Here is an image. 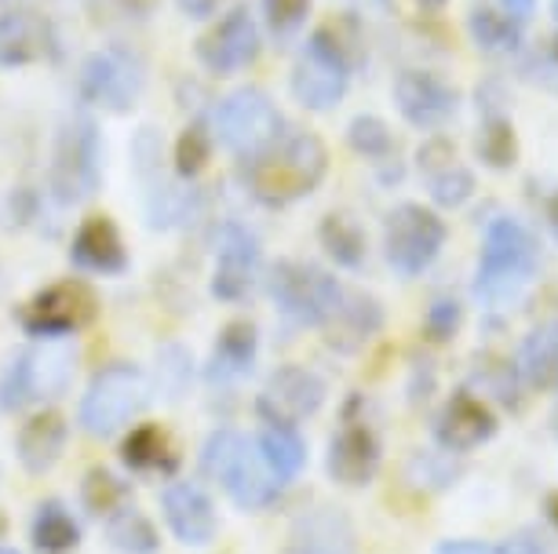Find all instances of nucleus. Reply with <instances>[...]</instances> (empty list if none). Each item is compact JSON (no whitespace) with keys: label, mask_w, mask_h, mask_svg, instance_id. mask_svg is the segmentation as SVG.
I'll return each mask as SVG.
<instances>
[{"label":"nucleus","mask_w":558,"mask_h":554,"mask_svg":"<svg viewBox=\"0 0 558 554\" xmlns=\"http://www.w3.org/2000/svg\"><path fill=\"white\" fill-rule=\"evenodd\" d=\"M325 172H329V150H325V143L311 132H296V135H281L263 153L248 157L245 183L256 201L281 208L318 190Z\"/></svg>","instance_id":"f257e3e1"},{"label":"nucleus","mask_w":558,"mask_h":554,"mask_svg":"<svg viewBox=\"0 0 558 554\" xmlns=\"http://www.w3.org/2000/svg\"><path fill=\"white\" fill-rule=\"evenodd\" d=\"M541 267V245L533 230H525L519 219H493L486 230L475 274V296L489 307L519 299Z\"/></svg>","instance_id":"f03ea898"},{"label":"nucleus","mask_w":558,"mask_h":554,"mask_svg":"<svg viewBox=\"0 0 558 554\" xmlns=\"http://www.w3.org/2000/svg\"><path fill=\"white\" fill-rule=\"evenodd\" d=\"M202 467L208 478L223 482L230 500L245 510L270 507L274 500L281 496V489L289 485L270 470V464L259 453V445L248 442V438L238 431H216L208 438L205 453H202Z\"/></svg>","instance_id":"7ed1b4c3"},{"label":"nucleus","mask_w":558,"mask_h":554,"mask_svg":"<svg viewBox=\"0 0 558 554\" xmlns=\"http://www.w3.org/2000/svg\"><path fill=\"white\" fill-rule=\"evenodd\" d=\"M270 296L289 321L325 329L332 321V313L340 310L343 288H340V281L332 274H325V270L286 259V263H278L270 274Z\"/></svg>","instance_id":"20e7f679"},{"label":"nucleus","mask_w":558,"mask_h":554,"mask_svg":"<svg viewBox=\"0 0 558 554\" xmlns=\"http://www.w3.org/2000/svg\"><path fill=\"white\" fill-rule=\"evenodd\" d=\"M146 405V376L135 365H107L96 372L81 398V427L92 438L118 434Z\"/></svg>","instance_id":"39448f33"},{"label":"nucleus","mask_w":558,"mask_h":554,"mask_svg":"<svg viewBox=\"0 0 558 554\" xmlns=\"http://www.w3.org/2000/svg\"><path fill=\"white\" fill-rule=\"evenodd\" d=\"M446 223L438 212L424 205H398L384 223V253L398 274L416 278L435 263L441 245H446Z\"/></svg>","instance_id":"423d86ee"},{"label":"nucleus","mask_w":558,"mask_h":554,"mask_svg":"<svg viewBox=\"0 0 558 554\" xmlns=\"http://www.w3.org/2000/svg\"><path fill=\"white\" fill-rule=\"evenodd\" d=\"M216 132L230 153L256 157L267 146L281 139V113L270 102L267 91L259 88H238L219 102L216 110Z\"/></svg>","instance_id":"0eeeda50"},{"label":"nucleus","mask_w":558,"mask_h":554,"mask_svg":"<svg viewBox=\"0 0 558 554\" xmlns=\"http://www.w3.org/2000/svg\"><path fill=\"white\" fill-rule=\"evenodd\" d=\"M347 81H351V59L340 40L329 34H314L307 48L300 51L292 66V96L307 110H332L343 99Z\"/></svg>","instance_id":"6e6552de"},{"label":"nucleus","mask_w":558,"mask_h":554,"mask_svg":"<svg viewBox=\"0 0 558 554\" xmlns=\"http://www.w3.org/2000/svg\"><path fill=\"white\" fill-rule=\"evenodd\" d=\"M99 310V299L92 285H84L77 278H66V281H56V285L40 288L34 299L26 303L19 321L29 336H40V340H66L73 332H81L96 318Z\"/></svg>","instance_id":"1a4fd4ad"},{"label":"nucleus","mask_w":558,"mask_h":554,"mask_svg":"<svg viewBox=\"0 0 558 554\" xmlns=\"http://www.w3.org/2000/svg\"><path fill=\"white\" fill-rule=\"evenodd\" d=\"M99 186V139L92 121H70L56 143L51 161V190L62 205H77L92 197Z\"/></svg>","instance_id":"9d476101"},{"label":"nucleus","mask_w":558,"mask_h":554,"mask_svg":"<svg viewBox=\"0 0 558 554\" xmlns=\"http://www.w3.org/2000/svg\"><path fill=\"white\" fill-rule=\"evenodd\" d=\"M70 369H73V354L66 347H34L26 354H19L8 369L4 380V409H19L26 402H40V398H56L62 394V386L70 383Z\"/></svg>","instance_id":"9b49d317"},{"label":"nucleus","mask_w":558,"mask_h":554,"mask_svg":"<svg viewBox=\"0 0 558 554\" xmlns=\"http://www.w3.org/2000/svg\"><path fill=\"white\" fill-rule=\"evenodd\" d=\"M325 405V380L318 372L303 369V365H281L263 386L256 409L263 423L296 427L307 416H314Z\"/></svg>","instance_id":"f8f14e48"},{"label":"nucleus","mask_w":558,"mask_h":554,"mask_svg":"<svg viewBox=\"0 0 558 554\" xmlns=\"http://www.w3.org/2000/svg\"><path fill=\"white\" fill-rule=\"evenodd\" d=\"M380 434L365 416H354V409L347 405V416L340 423V431L329 442V475L340 485H368L373 475L380 470Z\"/></svg>","instance_id":"ddd939ff"},{"label":"nucleus","mask_w":558,"mask_h":554,"mask_svg":"<svg viewBox=\"0 0 558 554\" xmlns=\"http://www.w3.org/2000/svg\"><path fill=\"white\" fill-rule=\"evenodd\" d=\"M197 56H202L205 66L219 73V77L252 66L259 56V29H256V19H252L248 8H234L230 15L219 19V23L202 37Z\"/></svg>","instance_id":"4468645a"},{"label":"nucleus","mask_w":558,"mask_h":554,"mask_svg":"<svg viewBox=\"0 0 558 554\" xmlns=\"http://www.w3.org/2000/svg\"><path fill=\"white\" fill-rule=\"evenodd\" d=\"M84 96L113 113L129 110L143 91V70L140 62L124 51H96L81 70Z\"/></svg>","instance_id":"2eb2a0df"},{"label":"nucleus","mask_w":558,"mask_h":554,"mask_svg":"<svg viewBox=\"0 0 558 554\" xmlns=\"http://www.w3.org/2000/svg\"><path fill=\"white\" fill-rule=\"evenodd\" d=\"M395 102L413 128H441L457 113V88L430 70H405L395 81Z\"/></svg>","instance_id":"dca6fc26"},{"label":"nucleus","mask_w":558,"mask_h":554,"mask_svg":"<svg viewBox=\"0 0 558 554\" xmlns=\"http://www.w3.org/2000/svg\"><path fill=\"white\" fill-rule=\"evenodd\" d=\"M259 270V242L252 230L241 223H227L219 230V253H216V274H213V296L238 303L248 296L252 281Z\"/></svg>","instance_id":"f3484780"},{"label":"nucleus","mask_w":558,"mask_h":554,"mask_svg":"<svg viewBox=\"0 0 558 554\" xmlns=\"http://www.w3.org/2000/svg\"><path fill=\"white\" fill-rule=\"evenodd\" d=\"M493 434H497V416L471 391L452 394L435 423V438L449 453H471V448L486 445Z\"/></svg>","instance_id":"a211bd4d"},{"label":"nucleus","mask_w":558,"mask_h":554,"mask_svg":"<svg viewBox=\"0 0 558 554\" xmlns=\"http://www.w3.org/2000/svg\"><path fill=\"white\" fill-rule=\"evenodd\" d=\"M168 529L175 532L186 547H208L216 540V507L202 485L194 482H172L161 496Z\"/></svg>","instance_id":"6ab92c4d"},{"label":"nucleus","mask_w":558,"mask_h":554,"mask_svg":"<svg viewBox=\"0 0 558 554\" xmlns=\"http://www.w3.org/2000/svg\"><path fill=\"white\" fill-rule=\"evenodd\" d=\"M420 175L427 180V190L438 205L460 208L475 194V175L457 161V150L446 139H430L420 146Z\"/></svg>","instance_id":"aec40b11"},{"label":"nucleus","mask_w":558,"mask_h":554,"mask_svg":"<svg viewBox=\"0 0 558 554\" xmlns=\"http://www.w3.org/2000/svg\"><path fill=\"white\" fill-rule=\"evenodd\" d=\"M70 259L88 274H121L129 267V253H124V242L118 234V226L110 223L107 216L84 219L77 237H73Z\"/></svg>","instance_id":"412c9836"},{"label":"nucleus","mask_w":558,"mask_h":554,"mask_svg":"<svg viewBox=\"0 0 558 554\" xmlns=\"http://www.w3.org/2000/svg\"><path fill=\"white\" fill-rule=\"evenodd\" d=\"M354 551V532L340 510L318 507L311 515H303L292 526L286 554H351Z\"/></svg>","instance_id":"4be33fe9"},{"label":"nucleus","mask_w":558,"mask_h":554,"mask_svg":"<svg viewBox=\"0 0 558 554\" xmlns=\"http://www.w3.org/2000/svg\"><path fill=\"white\" fill-rule=\"evenodd\" d=\"M51 51V29L34 12L0 15V66H29Z\"/></svg>","instance_id":"5701e85b"},{"label":"nucleus","mask_w":558,"mask_h":554,"mask_svg":"<svg viewBox=\"0 0 558 554\" xmlns=\"http://www.w3.org/2000/svg\"><path fill=\"white\" fill-rule=\"evenodd\" d=\"M19 459L29 475H48L59 464L62 448H66V420L59 413H37L29 416L19 431Z\"/></svg>","instance_id":"b1692460"},{"label":"nucleus","mask_w":558,"mask_h":554,"mask_svg":"<svg viewBox=\"0 0 558 554\" xmlns=\"http://www.w3.org/2000/svg\"><path fill=\"white\" fill-rule=\"evenodd\" d=\"M514 369L533 391H558V321H547L525 336Z\"/></svg>","instance_id":"393cba45"},{"label":"nucleus","mask_w":558,"mask_h":554,"mask_svg":"<svg viewBox=\"0 0 558 554\" xmlns=\"http://www.w3.org/2000/svg\"><path fill=\"white\" fill-rule=\"evenodd\" d=\"M380 321H384V313H380V307H376V299L347 296V292H343L340 310L332 313V321L325 329L332 332V336H329L332 347L354 350V347H362V343L373 336L376 329H380Z\"/></svg>","instance_id":"a878e982"},{"label":"nucleus","mask_w":558,"mask_h":554,"mask_svg":"<svg viewBox=\"0 0 558 554\" xmlns=\"http://www.w3.org/2000/svg\"><path fill=\"white\" fill-rule=\"evenodd\" d=\"M121 459H124V467L143 470V475H150V470L172 475L175 464H179V456H175L172 442H168V434L161 431V427H154V423L135 427V431L124 438Z\"/></svg>","instance_id":"bb28decb"},{"label":"nucleus","mask_w":558,"mask_h":554,"mask_svg":"<svg viewBox=\"0 0 558 554\" xmlns=\"http://www.w3.org/2000/svg\"><path fill=\"white\" fill-rule=\"evenodd\" d=\"M256 445H259L263 459H267L270 470L281 478V482H292V478L303 470V464H307V445H303L296 427L267 423V431L259 434Z\"/></svg>","instance_id":"cd10ccee"},{"label":"nucleus","mask_w":558,"mask_h":554,"mask_svg":"<svg viewBox=\"0 0 558 554\" xmlns=\"http://www.w3.org/2000/svg\"><path fill=\"white\" fill-rule=\"evenodd\" d=\"M256 361V329L248 321H234L223 329L213 354V380H238Z\"/></svg>","instance_id":"c85d7f7f"},{"label":"nucleus","mask_w":558,"mask_h":554,"mask_svg":"<svg viewBox=\"0 0 558 554\" xmlns=\"http://www.w3.org/2000/svg\"><path fill=\"white\" fill-rule=\"evenodd\" d=\"M34 543L40 554H66L81 543V529L77 521L59 500H48V504L37 507L34 518Z\"/></svg>","instance_id":"c756f323"},{"label":"nucleus","mask_w":558,"mask_h":554,"mask_svg":"<svg viewBox=\"0 0 558 554\" xmlns=\"http://www.w3.org/2000/svg\"><path fill=\"white\" fill-rule=\"evenodd\" d=\"M107 537L113 543V551H121V554H154L157 543H161L157 540L154 521L135 504L121 507L118 515L107 518Z\"/></svg>","instance_id":"7c9ffc66"},{"label":"nucleus","mask_w":558,"mask_h":554,"mask_svg":"<svg viewBox=\"0 0 558 554\" xmlns=\"http://www.w3.org/2000/svg\"><path fill=\"white\" fill-rule=\"evenodd\" d=\"M471 37H475V45L482 51H489V56H508V51L519 48L522 26L504 12L478 8V12H471Z\"/></svg>","instance_id":"2f4dec72"},{"label":"nucleus","mask_w":558,"mask_h":554,"mask_svg":"<svg viewBox=\"0 0 558 554\" xmlns=\"http://www.w3.org/2000/svg\"><path fill=\"white\" fill-rule=\"evenodd\" d=\"M81 500H84V507H88L92 515L107 521L110 515H118L121 507H129V504H132V489L124 485L118 475H110V470L96 467L88 478H84Z\"/></svg>","instance_id":"473e14b6"},{"label":"nucleus","mask_w":558,"mask_h":554,"mask_svg":"<svg viewBox=\"0 0 558 554\" xmlns=\"http://www.w3.org/2000/svg\"><path fill=\"white\" fill-rule=\"evenodd\" d=\"M322 245L340 267H362L365 259V234L351 216H329L322 223Z\"/></svg>","instance_id":"72a5a7b5"},{"label":"nucleus","mask_w":558,"mask_h":554,"mask_svg":"<svg viewBox=\"0 0 558 554\" xmlns=\"http://www.w3.org/2000/svg\"><path fill=\"white\" fill-rule=\"evenodd\" d=\"M478 157L489 169H511L514 157H519V143H514V128L508 118H500V113L486 118L478 132Z\"/></svg>","instance_id":"f704fd0d"},{"label":"nucleus","mask_w":558,"mask_h":554,"mask_svg":"<svg viewBox=\"0 0 558 554\" xmlns=\"http://www.w3.org/2000/svg\"><path fill=\"white\" fill-rule=\"evenodd\" d=\"M347 143L368 161H387L395 153V135L380 118H354L351 128H347Z\"/></svg>","instance_id":"c9c22d12"},{"label":"nucleus","mask_w":558,"mask_h":554,"mask_svg":"<svg viewBox=\"0 0 558 554\" xmlns=\"http://www.w3.org/2000/svg\"><path fill=\"white\" fill-rule=\"evenodd\" d=\"M186 383H191V358L179 347H165L157 354V386H161L165 398H183Z\"/></svg>","instance_id":"e433bc0d"},{"label":"nucleus","mask_w":558,"mask_h":554,"mask_svg":"<svg viewBox=\"0 0 558 554\" xmlns=\"http://www.w3.org/2000/svg\"><path fill=\"white\" fill-rule=\"evenodd\" d=\"M460 318H463V310H460V303L452 299V296H438L435 303L427 307V318H424V332L435 343H446L457 336V329H460Z\"/></svg>","instance_id":"4c0bfd02"},{"label":"nucleus","mask_w":558,"mask_h":554,"mask_svg":"<svg viewBox=\"0 0 558 554\" xmlns=\"http://www.w3.org/2000/svg\"><path fill=\"white\" fill-rule=\"evenodd\" d=\"M208 150H213V143H208V135L205 128H186L183 132V139H179V150H175V169L179 175H197L205 169V161H208Z\"/></svg>","instance_id":"58836bf2"},{"label":"nucleus","mask_w":558,"mask_h":554,"mask_svg":"<svg viewBox=\"0 0 558 554\" xmlns=\"http://www.w3.org/2000/svg\"><path fill=\"white\" fill-rule=\"evenodd\" d=\"M263 8L274 34H296L311 12V0H263Z\"/></svg>","instance_id":"ea45409f"},{"label":"nucleus","mask_w":558,"mask_h":554,"mask_svg":"<svg viewBox=\"0 0 558 554\" xmlns=\"http://www.w3.org/2000/svg\"><path fill=\"white\" fill-rule=\"evenodd\" d=\"M514 376H519V369H511L508 361L486 365V369H482V386L497 394L500 402H511V394H514Z\"/></svg>","instance_id":"a19ab883"},{"label":"nucleus","mask_w":558,"mask_h":554,"mask_svg":"<svg viewBox=\"0 0 558 554\" xmlns=\"http://www.w3.org/2000/svg\"><path fill=\"white\" fill-rule=\"evenodd\" d=\"M493 554H547V547H544V540L536 537V532L525 529V532H514V537L504 540Z\"/></svg>","instance_id":"79ce46f5"},{"label":"nucleus","mask_w":558,"mask_h":554,"mask_svg":"<svg viewBox=\"0 0 558 554\" xmlns=\"http://www.w3.org/2000/svg\"><path fill=\"white\" fill-rule=\"evenodd\" d=\"M497 8L508 19H514V23H530V15H533V8H536V0H497Z\"/></svg>","instance_id":"37998d69"},{"label":"nucleus","mask_w":558,"mask_h":554,"mask_svg":"<svg viewBox=\"0 0 558 554\" xmlns=\"http://www.w3.org/2000/svg\"><path fill=\"white\" fill-rule=\"evenodd\" d=\"M175 4L183 8V12L191 15V19H208L219 4H223V0H175Z\"/></svg>","instance_id":"c03bdc74"},{"label":"nucleus","mask_w":558,"mask_h":554,"mask_svg":"<svg viewBox=\"0 0 558 554\" xmlns=\"http://www.w3.org/2000/svg\"><path fill=\"white\" fill-rule=\"evenodd\" d=\"M438 554H493V551H486L475 540H452V543H441Z\"/></svg>","instance_id":"a18cd8bd"},{"label":"nucleus","mask_w":558,"mask_h":554,"mask_svg":"<svg viewBox=\"0 0 558 554\" xmlns=\"http://www.w3.org/2000/svg\"><path fill=\"white\" fill-rule=\"evenodd\" d=\"M547 521H551V526L558 529V493L547 496Z\"/></svg>","instance_id":"49530a36"},{"label":"nucleus","mask_w":558,"mask_h":554,"mask_svg":"<svg viewBox=\"0 0 558 554\" xmlns=\"http://www.w3.org/2000/svg\"><path fill=\"white\" fill-rule=\"evenodd\" d=\"M547 223H551V230L558 234V194L551 197V201H547Z\"/></svg>","instance_id":"de8ad7c7"},{"label":"nucleus","mask_w":558,"mask_h":554,"mask_svg":"<svg viewBox=\"0 0 558 554\" xmlns=\"http://www.w3.org/2000/svg\"><path fill=\"white\" fill-rule=\"evenodd\" d=\"M551 431H555V438H558V405H555V413H551Z\"/></svg>","instance_id":"09e8293b"},{"label":"nucleus","mask_w":558,"mask_h":554,"mask_svg":"<svg viewBox=\"0 0 558 554\" xmlns=\"http://www.w3.org/2000/svg\"><path fill=\"white\" fill-rule=\"evenodd\" d=\"M424 4H430V8H438V4H446V0H424Z\"/></svg>","instance_id":"8fccbe9b"},{"label":"nucleus","mask_w":558,"mask_h":554,"mask_svg":"<svg viewBox=\"0 0 558 554\" xmlns=\"http://www.w3.org/2000/svg\"><path fill=\"white\" fill-rule=\"evenodd\" d=\"M551 8H555V19H558V0H551Z\"/></svg>","instance_id":"3c124183"},{"label":"nucleus","mask_w":558,"mask_h":554,"mask_svg":"<svg viewBox=\"0 0 558 554\" xmlns=\"http://www.w3.org/2000/svg\"><path fill=\"white\" fill-rule=\"evenodd\" d=\"M0 554H19V551H8V547H0Z\"/></svg>","instance_id":"603ef678"}]
</instances>
